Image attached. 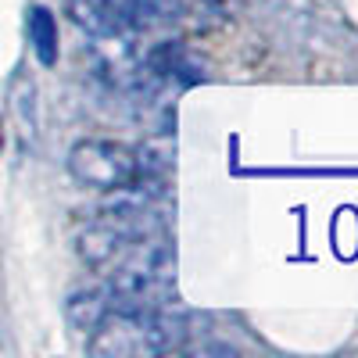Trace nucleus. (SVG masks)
Listing matches in <instances>:
<instances>
[{
    "label": "nucleus",
    "instance_id": "1",
    "mask_svg": "<svg viewBox=\"0 0 358 358\" xmlns=\"http://www.w3.org/2000/svg\"><path fill=\"white\" fill-rule=\"evenodd\" d=\"M187 337V322L169 308H111L90 330V355L97 358H143L165 355Z\"/></svg>",
    "mask_w": 358,
    "mask_h": 358
},
{
    "label": "nucleus",
    "instance_id": "2",
    "mask_svg": "<svg viewBox=\"0 0 358 358\" xmlns=\"http://www.w3.org/2000/svg\"><path fill=\"white\" fill-rule=\"evenodd\" d=\"M111 308H165L176 297V251L162 236H143L108 268Z\"/></svg>",
    "mask_w": 358,
    "mask_h": 358
},
{
    "label": "nucleus",
    "instance_id": "3",
    "mask_svg": "<svg viewBox=\"0 0 358 358\" xmlns=\"http://www.w3.org/2000/svg\"><path fill=\"white\" fill-rule=\"evenodd\" d=\"M69 172L79 187L115 194L129 183H136V155L126 143L115 140H79L69 151Z\"/></svg>",
    "mask_w": 358,
    "mask_h": 358
},
{
    "label": "nucleus",
    "instance_id": "4",
    "mask_svg": "<svg viewBox=\"0 0 358 358\" xmlns=\"http://www.w3.org/2000/svg\"><path fill=\"white\" fill-rule=\"evenodd\" d=\"M133 155H136V172H140V179L162 187L165 179H169V172H172V162H176V140H172V133L147 136Z\"/></svg>",
    "mask_w": 358,
    "mask_h": 358
},
{
    "label": "nucleus",
    "instance_id": "5",
    "mask_svg": "<svg viewBox=\"0 0 358 358\" xmlns=\"http://www.w3.org/2000/svg\"><path fill=\"white\" fill-rule=\"evenodd\" d=\"M108 312H111V301H108V290L104 287L76 290V294H69V301H65V315H69L76 334H90Z\"/></svg>",
    "mask_w": 358,
    "mask_h": 358
},
{
    "label": "nucleus",
    "instance_id": "6",
    "mask_svg": "<svg viewBox=\"0 0 358 358\" xmlns=\"http://www.w3.org/2000/svg\"><path fill=\"white\" fill-rule=\"evenodd\" d=\"M29 43H33V54L43 69L57 65V22L47 8H29Z\"/></svg>",
    "mask_w": 358,
    "mask_h": 358
},
{
    "label": "nucleus",
    "instance_id": "7",
    "mask_svg": "<svg viewBox=\"0 0 358 358\" xmlns=\"http://www.w3.org/2000/svg\"><path fill=\"white\" fill-rule=\"evenodd\" d=\"M11 101H15V115H18V122H22V133L25 136H36L40 118H36V86H33V79L18 76Z\"/></svg>",
    "mask_w": 358,
    "mask_h": 358
},
{
    "label": "nucleus",
    "instance_id": "8",
    "mask_svg": "<svg viewBox=\"0 0 358 358\" xmlns=\"http://www.w3.org/2000/svg\"><path fill=\"white\" fill-rule=\"evenodd\" d=\"M0 143H4V136H0Z\"/></svg>",
    "mask_w": 358,
    "mask_h": 358
}]
</instances>
